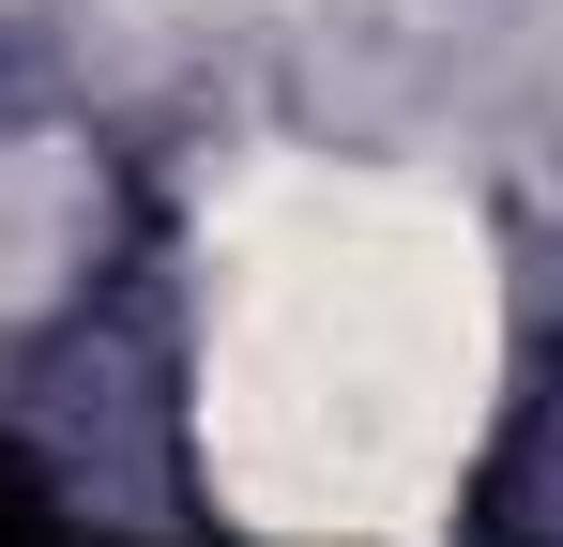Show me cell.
<instances>
[{"label":"cell","instance_id":"obj_1","mask_svg":"<svg viewBox=\"0 0 563 547\" xmlns=\"http://www.w3.org/2000/svg\"><path fill=\"white\" fill-rule=\"evenodd\" d=\"M0 547H31V502H15V487H0Z\"/></svg>","mask_w":563,"mask_h":547}]
</instances>
